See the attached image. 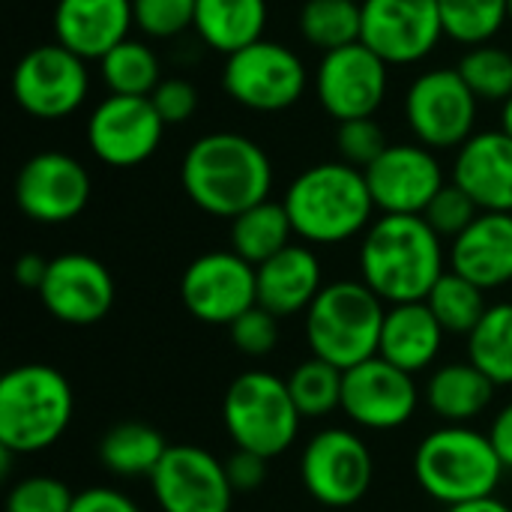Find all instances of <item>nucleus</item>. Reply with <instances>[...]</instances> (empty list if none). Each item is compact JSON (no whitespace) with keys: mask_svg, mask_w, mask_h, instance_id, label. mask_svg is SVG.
Instances as JSON below:
<instances>
[{"mask_svg":"<svg viewBox=\"0 0 512 512\" xmlns=\"http://www.w3.org/2000/svg\"><path fill=\"white\" fill-rule=\"evenodd\" d=\"M180 186L198 210L237 219L243 210L270 198L273 165L249 135L207 132L183 153Z\"/></svg>","mask_w":512,"mask_h":512,"instance_id":"f257e3e1","label":"nucleus"},{"mask_svg":"<svg viewBox=\"0 0 512 512\" xmlns=\"http://www.w3.org/2000/svg\"><path fill=\"white\" fill-rule=\"evenodd\" d=\"M360 273L384 303H420L447 273L441 237L423 216L384 213L363 234Z\"/></svg>","mask_w":512,"mask_h":512,"instance_id":"f03ea898","label":"nucleus"},{"mask_svg":"<svg viewBox=\"0 0 512 512\" xmlns=\"http://www.w3.org/2000/svg\"><path fill=\"white\" fill-rule=\"evenodd\" d=\"M282 204L291 216L294 234L312 246H333L366 234L372 213L378 210L366 174L342 159L300 171Z\"/></svg>","mask_w":512,"mask_h":512,"instance_id":"7ed1b4c3","label":"nucleus"},{"mask_svg":"<svg viewBox=\"0 0 512 512\" xmlns=\"http://www.w3.org/2000/svg\"><path fill=\"white\" fill-rule=\"evenodd\" d=\"M75 396L63 372L42 363L9 369L0 381V447L12 456L48 450L69 429Z\"/></svg>","mask_w":512,"mask_h":512,"instance_id":"20e7f679","label":"nucleus"},{"mask_svg":"<svg viewBox=\"0 0 512 512\" xmlns=\"http://www.w3.org/2000/svg\"><path fill=\"white\" fill-rule=\"evenodd\" d=\"M504 471L492 438L468 426H441L429 432L414 453L420 489L447 507L492 498Z\"/></svg>","mask_w":512,"mask_h":512,"instance_id":"39448f33","label":"nucleus"},{"mask_svg":"<svg viewBox=\"0 0 512 512\" xmlns=\"http://www.w3.org/2000/svg\"><path fill=\"white\" fill-rule=\"evenodd\" d=\"M384 300L354 279L324 285L306 312V339L315 357L339 366L342 372L378 357L384 330Z\"/></svg>","mask_w":512,"mask_h":512,"instance_id":"423d86ee","label":"nucleus"},{"mask_svg":"<svg viewBox=\"0 0 512 512\" xmlns=\"http://www.w3.org/2000/svg\"><path fill=\"white\" fill-rule=\"evenodd\" d=\"M222 420L237 450L276 459L294 444L303 417L291 399L288 381L270 372H243L222 399Z\"/></svg>","mask_w":512,"mask_h":512,"instance_id":"0eeeda50","label":"nucleus"},{"mask_svg":"<svg viewBox=\"0 0 512 512\" xmlns=\"http://www.w3.org/2000/svg\"><path fill=\"white\" fill-rule=\"evenodd\" d=\"M309 72L303 57L273 39H258L225 57L222 87L225 93L261 114H276L297 105L306 93Z\"/></svg>","mask_w":512,"mask_h":512,"instance_id":"6e6552de","label":"nucleus"},{"mask_svg":"<svg viewBox=\"0 0 512 512\" xmlns=\"http://www.w3.org/2000/svg\"><path fill=\"white\" fill-rule=\"evenodd\" d=\"M480 99L456 66L420 72L405 93V120L417 144L429 150H459L477 126Z\"/></svg>","mask_w":512,"mask_h":512,"instance_id":"1a4fd4ad","label":"nucleus"},{"mask_svg":"<svg viewBox=\"0 0 512 512\" xmlns=\"http://www.w3.org/2000/svg\"><path fill=\"white\" fill-rule=\"evenodd\" d=\"M90 90L87 60L60 42L30 48L12 69V99L36 120H63L75 114Z\"/></svg>","mask_w":512,"mask_h":512,"instance_id":"9d476101","label":"nucleus"},{"mask_svg":"<svg viewBox=\"0 0 512 512\" xmlns=\"http://www.w3.org/2000/svg\"><path fill=\"white\" fill-rule=\"evenodd\" d=\"M180 300L192 318L231 327L258 306V273L234 249L204 252L183 270Z\"/></svg>","mask_w":512,"mask_h":512,"instance_id":"9b49d317","label":"nucleus"},{"mask_svg":"<svg viewBox=\"0 0 512 512\" xmlns=\"http://www.w3.org/2000/svg\"><path fill=\"white\" fill-rule=\"evenodd\" d=\"M372 453L360 441V435L348 429H324L318 432L300 459V477L306 492L324 507H354L366 498L372 486Z\"/></svg>","mask_w":512,"mask_h":512,"instance_id":"f8f14e48","label":"nucleus"},{"mask_svg":"<svg viewBox=\"0 0 512 512\" xmlns=\"http://www.w3.org/2000/svg\"><path fill=\"white\" fill-rule=\"evenodd\" d=\"M165 120L150 96L108 93L87 117V147L108 168H135L162 144Z\"/></svg>","mask_w":512,"mask_h":512,"instance_id":"ddd939ff","label":"nucleus"},{"mask_svg":"<svg viewBox=\"0 0 512 512\" xmlns=\"http://www.w3.org/2000/svg\"><path fill=\"white\" fill-rule=\"evenodd\" d=\"M363 36L387 66L426 60L444 39L438 0H363Z\"/></svg>","mask_w":512,"mask_h":512,"instance_id":"4468645a","label":"nucleus"},{"mask_svg":"<svg viewBox=\"0 0 512 512\" xmlns=\"http://www.w3.org/2000/svg\"><path fill=\"white\" fill-rule=\"evenodd\" d=\"M387 69L363 42L327 51L315 69V96L336 123L375 117L387 96Z\"/></svg>","mask_w":512,"mask_h":512,"instance_id":"2eb2a0df","label":"nucleus"},{"mask_svg":"<svg viewBox=\"0 0 512 512\" xmlns=\"http://www.w3.org/2000/svg\"><path fill=\"white\" fill-rule=\"evenodd\" d=\"M90 201L87 168L60 150H42L30 156L15 177L18 210L42 225H60L75 216Z\"/></svg>","mask_w":512,"mask_h":512,"instance_id":"dca6fc26","label":"nucleus"},{"mask_svg":"<svg viewBox=\"0 0 512 512\" xmlns=\"http://www.w3.org/2000/svg\"><path fill=\"white\" fill-rule=\"evenodd\" d=\"M162 512H231L234 489L225 462L189 444H171L150 477Z\"/></svg>","mask_w":512,"mask_h":512,"instance_id":"f3484780","label":"nucleus"},{"mask_svg":"<svg viewBox=\"0 0 512 512\" xmlns=\"http://www.w3.org/2000/svg\"><path fill=\"white\" fill-rule=\"evenodd\" d=\"M420 393L414 375L387 363L384 357H369L345 369L342 411L363 429L390 432L405 426L417 411Z\"/></svg>","mask_w":512,"mask_h":512,"instance_id":"a211bd4d","label":"nucleus"},{"mask_svg":"<svg viewBox=\"0 0 512 512\" xmlns=\"http://www.w3.org/2000/svg\"><path fill=\"white\" fill-rule=\"evenodd\" d=\"M363 174L375 207L396 216H423L444 189L441 162L423 144H390Z\"/></svg>","mask_w":512,"mask_h":512,"instance_id":"6ab92c4d","label":"nucleus"},{"mask_svg":"<svg viewBox=\"0 0 512 512\" xmlns=\"http://www.w3.org/2000/svg\"><path fill=\"white\" fill-rule=\"evenodd\" d=\"M42 306L63 324L90 327L114 306V279L102 261L84 252L51 258L48 276L36 291Z\"/></svg>","mask_w":512,"mask_h":512,"instance_id":"aec40b11","label":"nucleus"},{"mask_svg":"<svg viewBox=\"0 0 512 512\" xmlns=\"http://www.w3.org/2000/svg\"><path fill=\"white\" fill-rule=\"evenodd\" d=\"M453 183L483 213H512V138L504 129L474 132L456 153Z\"/></svg>","mask_w":512,"mask_h":512,"instance_id":"412c9836","label":"nucleus"},{"mask_svg":"<svg viewBox=\"0 0 512 512\" xmlns=\"http://www.w3.org/2000/svg\"><path fill=\"white\" fill-rule=\"evenodd\" d=\"M132 27V0H57L54 6V42L84 60H102L129 39Z\"/></svg>","mask_w":512,"mask_h":512,"instance_id":"4be33fe9","label":"nucleus"},{"mask_svg":"<svg viewBox=\"0 0 512 512\" xmlns=\"http://www.w3.org/2000/svg\"><path fill=\"white\" fill-rule=\"evenodd\" d=\"M450 264L483 291L512 282V213H480L453 240Z\"/></svg>","mask_w":512,"mask_h":512,"instance_id":"5701e85b","label":"nucleus"},{"mask_svg":"<svg viewBox=\"0 0 512 512\" xmlns=\"http://www.w3.org/2000/svg\"><path fill=\"white\" fill-rule=\"evenodd\" d=\"M255 273H258V306L273 312L276 318L309 312V306L324 288L318 255L309 246H297V243H291L270 261L258 264Z\"/></svg>","mask_w":512,"mask_h":512,"instance_id":"b1692460","label":"nucleus"},{"mask_svg":"<svg viewBox=\"0 0 512 512\" xmlns=\"http://www.w3.org/2000/svg\"><path fill=\"white\" fill-rule=\"evenodd\" d=\"M444 342V327L432 315L429 303H399L387 309L378 357L405 369L408 375L432 366Z\"/></svg>","mask_w":512,"mask_h":512,"instance_id":"393cba45","label":"nucleus"},{"mask_svg":"<svg viewBox=\"0 0 512 512\" xmlns=\"http://www.w3.org/2000/svg\"><path fill=\"white\" fill-rule=\"evenodd\" d=\"M264 27L267 0H198L195 6L198 39L225 57L264 39Z\"/></svg>","mask_w":512,"mask_h":512,"instance_id":"a878e982","label":"nucleus"},{"mask_svg":"<svg viewBox=\"0 0 512 512\" xmlns=\"http://www.w3.org/2000/svg\"><path fill=\"white\" fill-rule=\"evenodd\" d=\"M495 387L498 384L489 375H483L471 360L447 363L429 378L426 402L447 426H465L489 408Z\"/></svg>","mask_w":512,"mask_h":512,"instance_id":"bb28decb","label":"nucleus"},{"mask_svg":"<svg viewBox=\"0 0 512 512\" xmlns=\"http://www.w3.org/2000/svg\"><path fill=\"white\" fill-rule=\"evenodd\" d=\"M294 225L282 201H261L231 219V249L252 267L270 261L291 246Z\"/></svg>","mask_w":512,"mask_h":512,"instance_id":"cd10ccee","label":"nucleus"},{"mask_svg":"<svg viewBox=\"0 0 512 512\" xmlns=\"http://www.w3.org/2000/svg\"><path fill=\"white\" fill-rule=\"evenodd\" d=\"M168 447L171 444H165V438L153 426L126 420L102 435L99 459L117 477H153Z\"/></svg>","mask_w":512,"mask_h":512,"instance_id":"c85d7f7f","label":"nucleus"},{"mask_svg":"<svg viewBox=\"0 0 512 512\" xmlns=\"http://www.w3.org/2000/svg\"><path fill=\"white\" fill-rule=\"evenodd\" d=\"M300 36L324 54L354 45L363 36V6L357 0H306Z\"/></svg>","mask_w":512,"mask_h":512,"instance_id":"c756f323","label":"nucleus"},{"mask_svg":"<svg viewBox=\"0 0 512 512\" xmlns=\"http://www.w3.org/2000/svg\"><path fill=\"white\" fill-rule=\"evenodd\" d=\"M102 81L108 93L120 96H150L162 81V63L144 39H123L99 60Z\"/></svg>","mask_w":512,"mask_h":512,"instance_id":"7c9ffc66","label":"nucleus"},{"mask_svg":"<svg viewBox=\"0 0 512 512\" xmlns=\"http://www.w3.org/2000/svg\"><path fill=\"white\" fill-rule=\"evenodd\" d=\"M468 360L498 387L512 384V303L489 306L483 321L468 333Z\"/></svg>","mask_w":512,"mask_h":512,"instance_id":"2f4dec72","label":"nucleus"},{"mask_svg":"<svg viewBox=\"0 0 512 512\" xmlns=\"http://www.w3.org/2000/svg\"><path fill=\"white\" fill-rule=\"evenodd\" d=\"M426 303H429L432 315L438 318V324L444 327V333H465V336L489 312L486 291L480 285H474L471 279H465L462 273H456V270H447L435 282Z\"/></svg>","mask_w":512,"mask_h":512,"instance_id":"473e14b6","label":"nucleus"},{"mask_svg":"<svg viewBox=\"0 0 512 512\" xmlns=\"http://www.w3.org/2000/svg\"><path fill=\"white\" fill-rule=\"evenodd\" d=\"M444 36L459 45H486L510 21L507 0H438Z\"/></svg>","mask_w":512,"mask_h":512,"instance_id":"72a5a7b5","label":"nucleus"},{"mask_svg":"<svg viewBox=\"0 0 512 512\" xmlns=\"http://www.w3.org/2000/svg\"><path fill=\"white\" fill-rule=\"evenodd\" d=\"M342 384L345 372L315 354L303 360L288 378V390L300 417H327L330 411L342 408Z\"/></svg>","mask_w":512,"mask_h":512,"instance_id":"f704fd0d","label":"nucleus"},{"mask_svg":"<svg viewBox=\"0 0 512 512\" xmlns=\"http://www.w3.org/2000/svg\"><path fill=\"white\" fill-rule=\"evenodd\" d=\"M459 75L480 102H507L512 96V54L492 42L474 45L459 60Z\"/></svg>","mask_w":512,"mask_h":512,"instance_id":"c9c22d12","label":"nucleus"},{"mask_svg":"<svg viewBox=\"0 0 512 512\" xmlns=\"http://www.w3.org/2000/svg\"><path fill=\"white\" fill-rule=\"evenodd\" d=\"M198 0H132L135 27L150 39H174L195 27Z\"/></svg>","mask_w":512,"mask_h":512,"instance_id":"e433bc0d","label":"nucleus"},{"mask_svg":"<svg viewBox=\"0 0 512 512\" xmlns=\"http://www.w3.org/2000/svg\"><path fill=\"white\" fill-rule=\"evenodd\" d=\"M483 210L477 207V201L462 189V186H456V183H444V189L432 198V204L423 210V219L429 222V228L444 240V237H450V240H456L459 234H465L474 222H477V216H480Z\"/></svg>","mask_w":512,"mask_h":512,"instance_id":"4c0bfd02","label":"nucleus"},{"mask_svg":"<svg viewBox=\"0 0 512 512\" xmlns=\"http://www.w3.org/2000/svg\"><path fill=\"white\" fill-rule=\"evenodd\" d=\"M336 147H339L342 162L366 171L390 144L375 117H357V120H345L336 126Z\"/></svg>","mask_w":512,"mask_h":512,"instance_id":"58836bf2","label":"nucleus"},{"mask_svg":"<svg viewBox=\"0 0 512 512\" xmlns=\"http://www.w3.org/2000/svg\"><path fill=\"white\" fill-rule=\"evenodd\" d=\"M72 501L75 495L66 483L54 477H27L9 492L6 512H69Z\"/></svg>","mask_w":512,"mask_h":512,"instance_id":"ea45409f","label":"nucleus"},{"mask_svg":"<svg viewBox=\"0 0 512 512\" xmlns=\"http://www.w3.org/2000/svg\"><path fill=\"white\" fill-rule=\"evenodd\" d=\"M231 342L246 357H267L279 345V318L261 306H252L243 312L231 327Z\"/></svg>","mask_w":512,"mask_h":512,"instance_id":"a19ab883","label":"nucleus"},{"mask_svg":"<svg viewBox=\"0 0 512 512\" xmlns=\"http://www.w3.org/2000/svg\"><path fill=\"white\" fill-rule=\"evenodd\" d=\"M153 108L159 111V117L165 120V126H177L186 123L195 108H198V87L186 78H162L159 87L150 93Z\"/></svg>","mask_w":512,"mask_h":512,"instance_id":"79ce46f5","label":"nucleus"},{"mask_svg":"<svg viewBox=\"0 0 512 512\" xmlns=\"http://www.w3.org/2000/svg\"><path fill=\"white\" fill-rule=\"evenodd\" d=\"M267 462L264 456L252 453V450H237L228 462H225V474L231 480V489L246 495V492H255L264 486L267 480Z\"/></svg>","mask_w":512,"mask_h":512,"instance_id":"37998d69","label":"nucleus"},{"mask_svg":"<svg viewBox=\"0 0 512 512\" xmlns=\"http://www.w3.org/2000/svg\"><path fill=\"white\" fill-rule=\"evenodd\" d=\"M69 512H138V507L117 489H84L75 495Z\"/></svg>","mask_w":512,"mask_h":512,"instance_id":"c03bdc74","label":"nucleus"},{"mask_svg":"<svg viewBox=\"0 0 512 512\" xmlns=\"http://www.w3.org/2000/svg\"><path fill=\"white\" fill-rule=\"evenodd\" d=\"M489 438H492V447L501 456L504 468L512 471V402L495 417V423L489 429Z\"/></svg>","mask_w":512,"mask_h":512,"instance_id":"a18cd8bd","label":"nucleus"},{"mask_svg":"<svg viewBox=\"0 0 512 512\" xmlns=\"http://www.w3.org/2000/svg\"><path fill=\"white\" fill-rule=\"evenodd\" d=\"M48 264H51V261H45V258L36 255V252L21 255V258L15 261V282L24 285V288L39 291L42 282H45V276H48Z\"/></svg>","mask_w":512,"mask_h":512,"instance_id":"49530a36","label":"nucleus"},{"mask_svg":"<svg viewBox=\"0 0 512 512\" xmlns=\"http://www.w3.org/2000/svg\"><path fill=\"white\" fill-rule=\"evenodd\" d=\"M447 512H512L504 501H498L495 495L492 498H483V501H471V504H459V507H447Z\"/></svg>","mask_w":512,"mask_h":512,"instance_id":"de8ad7c7","label":"nucleus"},{"mask_svg":"<svg viewBox=\"0 0 512 512\" xmlns=\"http://www.w3.org/2000/svg\"><path fill=\"white\" fill-rule=\"evenodd\" d=\"M501 129L512 138V96L501 105Z\"/></svg>","mask_w":512,"mask_h":512,"instance_id":"09e8293b","label":"nucleus"},{"mask_svg":"<svg viewBox=\"0 0 512 512\" xmlns=\"http://www.w3.org/2000/svg\"><path fill=\"white\" fill-rule=\"evenodd\" d=\"M507 9H510V24H512V0H507Z\"/></svg>","mask_w":512,"mask_h":512,"instance_id":"8fccbe9b","label":"nucleus"},{"mask_svg":"<svg viewBox=\"0 0 512 512\" xmlns=\"http://www.w3.org/2000/svg\"><path fill=\"white\" fill-rule=\"evenodd\" d=\"M357 3H363V0H357Z\"/></svg>","mask_w":512,"mask_h":512,"instance_id":"3c124183","label":"nucleus"}]
</instances>
